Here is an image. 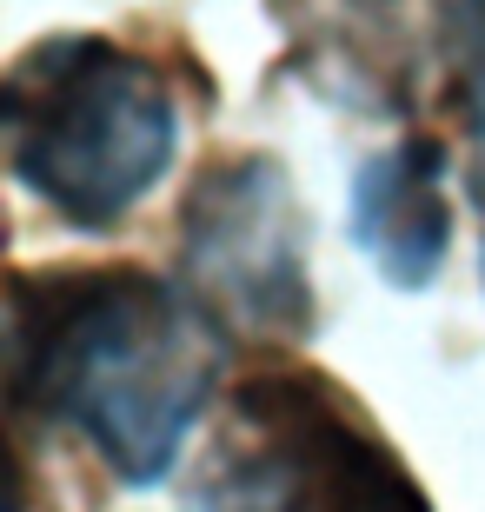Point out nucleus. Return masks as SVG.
I'll use <instances>...</instances> for the list:
<instances>
[{"label":"nucleus","instance_id":"nucleus-4","mask_svg":"<svg viewBox=\"0 0 485 512\" xmlns=\"http://www.w3.org/2000/svg\"><path fill=\"white\" fill-rule=\"evenodd\" d=\"M180 273L187 293L240 340H306V220L273 153L206 160L180 207Z\"/></svg>","mask_w":485,"mask_h":512},{"label":"nucleus","instance_id":"nucleus-1","mask_svg":"<svg viewBox=\"0 0 485 512\" xmlns=\"http://www.w3.org/2000/svg\"><path fill=\"white\" fill-rule=\"evenodd\" d=\"M226 326L147 266H27L7 286L14 406L100 453L120 486H160L206 419Z\"/></svg>","mask_w":485,"mask_h":512},{"label":"nucleus","instance_id":"nucleus-2","mask_svg":"<svg viewBox=\"0 0 485 512\" xmlns=\"http://www.w3.org/2000/svg\"><path fill=\"white\" fill-rule=\"evenodd\" d=\"M0 127L14 180L80 233L120 227L180 153V107L160 60L107 34L20 47L0 87Z\"/></svg>","mask_w":485,"mask_h":512},{"label":"nucleus","instance_id":"nucleus-6","mask_svg":"<svg viewBox=\"0 0 485 512\" xmlns=\"http://www.w3.org/2000/svg\"><path fill=\"white\" fill-rule=\"evenodd\" d=\"M353 240L373 260L379 280L419 286L439 280L452 247V200H446V140L406 133L392 147L366 153L353 173Z\"/></svg>","mask_w":485,"mask_h":512},{"label":"nucleus","instance_id":"nucleus-7","mask_svg":"<svg viewBox=\"0 0 485 512\" xmlns=\"http://www.w3.org/2000/svg\"><path fill=\"white\" fill-rule=\"evenodd\" d=\"M432 54L472 140V200L485 207V0H432Z\"/></svg>","mask_w":485,"mask_h":512},{"label":"nucleus","instance_id":"nucleus-3","mask_svg":"<svg viewBox=\"0 0 485 512\" xmlns=\"http://www.w3.org/2000/svg\"><path fill=\"white\" fill-rule=\"evenodd\" d=\"M193 512H432V499L339 380L266 366L226 393Z\"/></svg>","mask_w":485,"mask_h":512},{"label":"nucleus","instance_id":"nucleus-5","mask_svg":"<svg viewBox=\"0 0 485 512\" xmlns=\"http://www.w3.org/2000/svg\"><path fill=\"white\" fill-rule=\"evenodd\" d=\"M286 67L353 114H412L406 0H273Z\"/></svg>","mask_w":485,"mask_h":512}]
</instances>
